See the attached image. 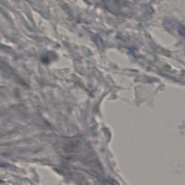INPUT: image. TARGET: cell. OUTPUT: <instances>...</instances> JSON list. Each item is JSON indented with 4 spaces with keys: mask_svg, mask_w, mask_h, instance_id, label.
Returning <instances> with one entry per match:
<instances>
[{
    "mask_svg": "<svg viewBox=\"0 0 185 185\" xmlns=\"http://www.w3.org/2000/svg\"><path fill=\"white\" fill-rule=\"evenodd\" d=\"M180 33H181V35L185 39V26H182L180 29Z\"/></svg>",
    "mask_w": 185,
    "mask_h": 185,
    "instance_id": "1",
    "label": "cell"
}]
</instances>
